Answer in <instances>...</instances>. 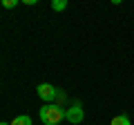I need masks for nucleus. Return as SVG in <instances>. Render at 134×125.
I'll use <instances>...</instances> for the list:
<instances>
[{"mask_svg":"<svg viewBox=\"0 0 134 125\" xmlns=\"http://www.w3.org/2000/svg\"><path fill=\"white\" fill-rule=\"evenodd\" d=\"M65 118H67V123H72V125H81L83 121H85V110H83V105L76 101L72 107H67L65 110Z\"/></svg>","mask_w":134,"mask_h":125,"instance_id":"nucleus-2","label":"nucleus"},{"mask_svg":"<svg viewBox=\"0 0 134 125\" xmlns=\"http://www.w3.org/2000/svg\"><path fill=\"white\" fill-rule=\"evenodd\" d=\"M36 94H38V96L45 101V105H47V103H52L54 98L58 96V89L54 85H49V83H40V85L36 87Z\"/></svg>","mask_w":134,"mask_h":125,"instance_id":"nucleus-3","label":"nucleus"},{"mask_svg":"<svg viewBox=\"0 0 134 125\" xmlns=\"http://www.w3.org/2000/svg\"><path fill=\"white\" fill-rule=\"evenodd\" d=\"M11 125H31V116L20 114V116H16V118H14V123H11Z\"/></svg>","mask_w":134,"mask_h":125,"instance_id":"nucleus-5","label":"nucleus"},{"mask_svg":"<svg viewBox=\"0 0 134 125\" xmlns=\"http://www.w3.org/2000/svg\"><path fill=\"white\" fill-rule=\"evenodd\" d=\"M0 125H11V123H7V121H2V123H0Z\"/></svg>","mask_w":134,"mask_h":125,"instance_id":"nucleus-8","label":"nucleus"},{"mask_svg":"<svg viewBox=\"0 0 134 125\" xmlns=\"http://www.w3.org/2000/svg\"><path fill=\"white\" fill-rule=\"evenodd\" d=\"M16 5H18V0H2V7L5 9H14Z\"/></svg>","mask_w":134,"mask_h":125,"instance_id":"nucleus-7","label":"nucleus"},{"mask_svg":"<svg viewBox=\"0 0 134 125\" xmlns=\"http://www.w3.org/2000/svg\"><path fill=\"white\" fill-rule=\"evenodd\" d=\"M110 125H132V121H130L125 114H119V116H114V118L110 121Z\"/></svg>","mask_w":134,"mask_h":125,"instance_id":"nucleus-4","label":"nucleus"},{"mask_svg":"<svg viewBox=\"0 0 134 125\" xmlns=\"http://www.w3.org/2000/svg\"><path fill=\"white\" fill-rule=\"evenodd\" d=\"M38 116L43 121V125H56L65 118V110L60 105H56V103H47L45 107H40Z\"/></svg>","mask_w":134,"mask_h":125,"instance_id":"nucleus-1","label":"nucleus"},{"mask_svg":"<svg viewBox=\"0 0 134 125\" xmlns=\"http://www.w3.org/2000/svg\"><path fill=\"white\" fill-rule=\"evenodd\" d=\"M52 9H54V11L67 9V0H52Z\"/></svg>","mask_w":134,"mask_h":125,"instance_id":"nucleus-6","label":"nucleus"}]
</instances>
